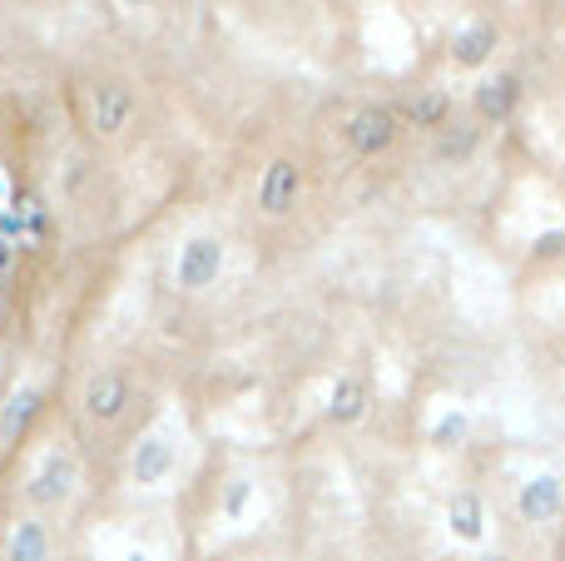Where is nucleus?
Wrapping results in <instances>:
<instances>
[{
	"mask_svg": "<svg viewBox=\"0 0 565 561\" xmlns=\"http://www.w3.org/2000/svg\"><path fill=\"white\" fill-rule=\"evenodd\" d=\"M0 493L6 502L40 512L50 522L70 527L89 497V443L70 423L65 407H50L30 437L0 463Z\"/></svg>",
	"mask_w": 565,
	"mask_h": 561,
	"instance_id": "nucleus-1",
	"label": "nucleus"
},
{
	"mask_svg": "<svg viewBox=\"0 0 565 561\" xmlns=\"http://www.w3.org/2000/svg\"><path fill=\"white\" fill-rule=\"evenodd\" d=\"M129 398H135V388H129L125 373H115V368H99V373L85 378V393H79V407L70 413V423L79 427V437H95V433H109V427H119L129 417Z\"/></svg>",
	"mask_w": 565,
	"mask_h": 561,
	"instance_id": "nucleus-2",
	"label": "nucleus"
},
{
	"mask_svg": "<svg viewBox=\"0 0 565 561\" xmlns=\"http://www.w3.org/2000/svg\"><path fill=\"white\" fill-rule=\"evenodd\" d=\"M60 537L65 527L40 512L6 502L0 507V561H60Z\"/></svg>",
	"mask_w": 565,
	"mask_h": 561,
	"instance_id": "nucleus-3",
	"label": "nucleus"
},
{
	"mask_svg": "<svg viewBox=\"0 0 565 561\" xmlns=\"http://www.w3.org/2000/svg\"><path fill=\"white\" fill-rule=\"evenodd\" d=\"M342 139H348L352 155L372 159V155H382V149H392V139H397V115L382 105H367V109H358V115H348Z\"/></svg>",
	"mask_w": 565,
	"mask_h": 561,
	"instance_id": "nucleus-4",
	"label": "nucleus"
},
{
	"mask_svg": "<svg viewBox=\"0 0 565 561\" xmlns=\"http://www.w3.org/2000/svg\"><path fill=\"white\" fill-rule=\"evenodd\" d=\"M516 512H521V522H531V527L556 522V517L565 512V483L556 473H536L531 483H521Z\"/></svg>",
	"mask_w": 565,
	"mask_h": 561,
	"instance_id": "nucleus-5",
	"label": "nucleus"
},
{
	"mask_svg": "<svg viewBox=\"0 0 565 561\" xmlns=\"http://www.w3.org/2000/svg\"><path fill=\"white\" fill-rule=\"evenodd\" d=\"M521 105V75H487L471 89V109L481 125H507Z\"/></svg>",
	"mask_w": 565,
	"mask_h": 561,
	"instance_id": "nucleus-6",
	"label": "nucleus"
},
{
	"mask_svg": "<svg viewBox=\"0 0 565 561\" xmlns=\"http://www.w3.org/2000/svg\"><path fill=\"white\" fill-rule=\"evenodd\" d=\"M298 194H302V169L292 165V159H274V165L264 169V184H258V209L278 219L298 204Z\"/></svg>",
	"mask_w": 565,
	"mask_h": 561,
	"instance_id": "nucleus-7",
	"label": "nucleus"
},
{
	"mask_svg": "<svg viewBox=\"0 0 565 561\" xmlns=\"http://www.w3.org/2000/svg\"><path fill=\"white\" fill-rule=\"evenodd\" d=\"M497 25L491 20H471L467 30H457L451 35V65H461V70H477V65H487L491 55H497Z\"/></svg>",
	"mask_w": 565,
	"mask_h": 561,
	"instance_id": "nucleus-8",
	"label": "nucleus"
},
{
	"mask_svg": "<svg viewBox=\"0 0 565 561\" xmlns=\"http://www.w3.org/2000/svg\"><path fill=\"white\" fill-rule=\"evenodd\" d=\"M218 264H224L218 239H189L184 264H179V278H184V288H209L218 278Z\"/></svg>",
	"mask_w": 565,
	"mask_h": 561,
	"instance_id": "nucleus-9",
	"label": "nucleus"
},
{
	"mask_svg": "<svg viewBox=\"0 0 565 561\" xmlns=\"http://www.w3.org/2000/svg\"><path fill=\"white\" fill-rule=\"evenodd\" d=\"M447 532L457 537V542H481L487 537V502H481V493H457L447 507Z\"/></svg>",
	"mask_w": 565,
	"mask_h": 561,
	"instance_id": "nucleus-10",
	"label": "nucleus"
},
{
	"mask_svg": "<svg viewBox=\"0 0 565 561\" xmlns=\"http://www.w3.org/2000/svg\"><path fill=\"white\" fill-rule=\"evenodd\" d=\"M328 417L332 423H362V417H367V383H362V378H338Z\"/></svg>",
	"mask_w": 565,
	"mask_h": 561,
	"instance_id": "nucleus-11",
	"label": "nucleus"
},
{
	"mask_svg": "<svg viewBox=\"0 0 565 561\" xmlns=\"http://www.w3.org/2000/svg\"><path fill=\"white\" fill-rule=\"evenodd\" d=\"M407 119L417 129H447L451 125V95L447 89H422V95L407 105Z\"/></svg>",
	"mask_w": 565,
	"mask_h": 561,
	"instance_id": "nucleus-12",
	"label": "nucleus"
},
{
	"mask_svg": "<svg viewBox=\"0 0 565 561\" xmlns=\"http://www.w3.org/2000/svg\"><path fill=\"white\" fill-rule=\"evenodd\" d=\"M477 149H481V125H447L441 129V145H437L441 165H467Z\"/></svg>",
	"mask_w": 565,
	"mask_h": 561,
	"instance_id": "nucleus-13",
	"label": "nucleus"
},
{
	"mask_svg": "<svg viewBox=\"0 0 565 561\" xmlns=\"http://www.w3.org/2000/svg\"><path fill=\"white\" fill-rule=\"evenodd\" d=\"M471 433V417L467 413H447L437 417V427H431V447H441V453H451V447H461Z\"/></svg>",
	"mask_w": 565,
	"mask_h": 561,
	"instance_id": "nucleus-14",
	"label": "nucleus"
},
{
	"mask_svg": "<svg viewBox=\"0 0 565 561\" xmlns=\"http://www.w3.org/2000/svg\"><path fill=\"white\" fill-rule=\"evenodd\" d=\"M248 497H254V483H244V477H238V483L224 493V512H228V517H244Z\"/></svg>",
	"mask_w": 565,
	"mask_h": 561,
	"instance_id": "nucleus-15",
	"label": "nucleus"
},
{
	"mask_svg": "<svg viewBox=\"0 0 565 561\" xmlns=\"http://www.w3.org/2000/svg\"><path fill=\"white\" fill-rule=\"evenodd\" d=\"M565 254V229H551V234L536 239V258H561Z\"/></svg>",
	"mask_w": 565,
	"mask_h": 561,
	"instance_id": "nucleus-16",
	"label": "nucleus"
},
{
	"mask_svg": "<svg viewBox=\"0 0 565 561\" xmlns=\"http://www.w3.org/2000/svg\"><path fill=\"white\" fill-rule=\"evenodd\" d=\"M477 561H511L507 552H487V557H477Z\"/></svg>",
	"mask_w": 565,
	"mask_h": 561,
	"instance_id": "nucleus-17",
	"label": "nucleus"
},
{
	"mask_svg": "<svg viewBox=\"0 0 565 561\" xmlns=\"http://www.w3.org/2000/svg\"><path fill=\"white\" fill-rule=\"evenodd\" d=\"M0 507H6V493H0Z\"/></svg>",
	"mask_w": 565,
	"mask_h": 561,
	"instance_id": "nucleus-18",
	"label": "nucleus"
}]
</instances>
